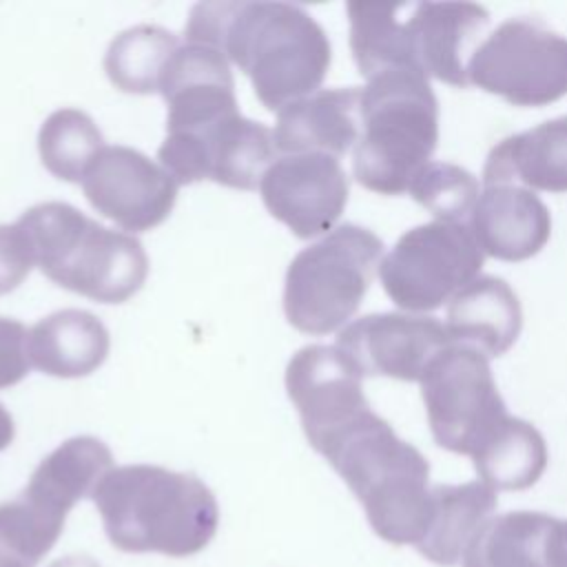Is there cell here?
Segmentation results:
<instances>
[{
	"label": "cell",
	"mask_w": 567,
	"mask_h": 567,
	"mask_svg": "<svg viewBox=\"0 0 567 567\" xmlns=\"http://www.w3.org/2000/svg\"><path fill=\"white\" fill-rule=\"evenodd\" d=\"M186 42L217 49L244 75L268 111H281L323 82L330 40L321 24L290 2H199L190 9Z\"/></svg>",
	"instance_id": "1"
},
{
	"label": "cell",
	"mask_w": 567,
	"mask_h": 567,
	"mask_svg": "<svg viewBox=\"0 0 567 567\" xmlns=\"http://www.w3.org/2000/svg\"><path fill=\"white\" fill-rule=\"evenodd\" d=\"M104 532L126 554H199L219 525L215 494L195 474L159 465L111 467L93 492Z\"/></svg>",
	"instance_id": "2"
},
{
	"label": "cell",
	"mask_w": 567,
	"mask_h": 567,
	"mask_svg": "<svg viewBox=\"0 0 567 567\" xmlns=\"http://www.w3.org/2000/svg\"><path fill=\"white\" fill-rule=\"evenodd\" d=\"M315 452L346 481L379 538L416 547L430 523L432 487L430 465L414 445L370 410Z\"/></svg>",
	"instance_id": "3"
},
{
	"label": "cell",
	"mask_w": 567,
	"mask_h": 567,
	"mask_svg": "<svg viewBox=\"0 0 567 567\" xmlns=\"http://www.w3.org/2000/svg\"><path fill=\"white\" fill-rule=\"evenodd\" d=\"M35 266L58 286L100 303H124L148 277V255L128 233L106 228L66 202H42L18 221Z\"/></svg>",
	"instance_id": "4"
},
{
	"label": "cell",
	"mask_w": 567,
	"mask_h": 567,
	"mask_svg": "<svg viewBox=\"0 0 567 567\" xmlns=\"http://www.w3.org/2000/svg\"><path fill=\"white\" fill-rule=\"evenodd\" d=\"M439 142V102L427 75L388 71L361 89V131L352 153L354 179L381 195H403L430 164Z\"/></svg>",
	"instance_id": "5"
},
{
	"label": "cell",
	"mask_w": 567,
	"mask_h": 567,
	"mask_svg": "<svg viewBox=\"0 0 567 567\" xmlns=\"http://www.w3.org/2000/svg\"><path fill=\"white\" fill-rule=\"evenodd\" d=\"M381 257L383 241L357 224L337 226L299 250L284 281L288 323L306 334L339 330L359 310Z\"/></svg>",
	"instance_id": "6"
},
{
	"label": "cell",
	"mask_w": 567,
	"mask_h": 567,
	"mask_svg": "<svg viewBox=\"0 0 567 567\" xmlns=\"http://www.w3.org/2000/svg\"><path fill=\"white\" fill-rule=\"evenodd\" d=\"M275 153L272 131L244 117L239 109H230L168 126L157 159L177 184L213 179L221 186L252 190L275 162Z\"/></svg>",
	"instance_id": "7"
},
{
	"label": "cell",
	"mask_w": 567,
	"mask_h": 567,
	"mask_svg": "<svg viewBox=\"0 0 567 567\" xmlns=\"http://www.w3.org/2000/svg\"><path fill=\"white\" fill-rule=\"evenodd\" d=\"M483 259L467 224L434 219L399 237L381 259L379 277L385 295L399 308L425 312L450 303L474 281Z\"/></svg>",
	"instance_id": "8"
},
{
	"label": "cell",
	"mask_w": 567,
	"mask_h": 567,
	"mask_svg": "<svg viewBox=\"0 0 567 567\" xmlns=\"http://www.w3.org/2000/svg\"><path fill=\"white\" fill-rule=\"evenodd\" d=\"M470 84L514 106H543L567 93V38L538 18L498 24L467 64Z\"/></svg>",
	"instance_id": "9"
},
{
	"label": "cell",
	"mask_w": 567,
	"mask_h": 567,
	"mask_svg": "<svg viewBox=\"0 0 567 567\" xmlns=\"http://www.w3.org/2000/svg\"><path fill=\"white\" fill-rule=\"evenodd\" d=\"M421 394L436 445L472 456L507 416L489 361L478 350L452 343L425 370Z\"/></svg>",
	"instance_id": "10"
},
{
	"label": "cell",
	"mask_w": 567,
	"mask_h": 567,
	"mask_svg": "<svg viewBox=\"0 0 567 567\" xmlns=\"http://www.w3.org/2000/svg\"><path fill=\"white\" fill-rule=\"evenodd\" d=\"M173 175L137 148L104 146L82 177L89 204L131 233L159 226L177 199Z\"/></svg>",
	"instance_id": "11"
},
{
	"label": "cell",
	"mask_w": 567,
	"mask_h": 567,
	"mask_svg": "<svg viewBox=\"0 0 567 567\" xmlns=\"http://www.w3.org/2000/svg\"><path fill=\"white\" fill-rule=\"evenodd\" d=\"M450 346L439 319L403 312L365 315L337 337V348L361 377L401 381H421L430 363Z\"/></svg>",
	"instance_id": "12"
},
{
	"label": "cell",
	"mask_w": 567,
	"mask_h": 567,
	"mask_svg": "<svg viewBox=\"0 0 567 567\" xmlns=\"http://www.w3.org/2000/svg\"><path fill=\"white\" fill-rule=\"evenodd\" d=\"M361 379L337 346L315 343L292 354L286 368V392L312 450L372 410Z\"/></svg>",
	"instance_id": "13"
},
{
	"label": "cell",
	"mask_w": 567,
	"mask_h": 567,
	"mask_svg": "<svg viewBox=\"0 0 567 567\" xmlns=\"http://www.w3.org/2000/svg\"><path fill=\"white\" fill-rule=\"evenodd\" d=\"M268 213L297 237L332 230L348 202V175L326 153H297L275 159L259 182Z\"/></svg>",
	"instance_id": "14"
},
{
	"label": "cell",
	"mask_w": 567,
	"mask_h": 567,
	"mask_svg": "<svg viewBox=\"0 0 567 567\" xmlns=\"http://www.w3.org/2000/svg\"><path fill=\"white\" fill-rule=\"evenodd\" d=\"M489 13L474 2H410L408 29L416 64L452 86H470L467 64Z\"/></svg>",
	"instance_id": "15"
},
{
	"label": "cell",
	"mask_w": 567,
	"mask_h": 567,
	"mask_svg": "<svg viewBox=\"0 0 567 567\" xmlns=\"http://www.w3.org/2000/svg\"><path fill=\"white\" fill-rule=\"evenodd\" d=\"M483 255L523 261L540 252L551 233V217L538 195L518 184H489L467 219Z\"/></svg>",
	"instance_id": "16"
},
{
	"label": "cell",
	"mask_w": 567,
	"mask_h": 567,
	"mask_svg": "<svg viewBox=\"0 0 567 567\" xmlns=\"http://www.w3.org/2000/svg\"><path fill=\"white\" fill-rule=\"evenodd\" d=\"M361 131V89H319L286 104L277 113L275 146L284 155L326 153L343 155Z\"/></svg>",
	"instance_id": "17"
},
{
	"label": "cell",
	"mask_w": 567,
	"mask_h": 567,
	"mask_svg": "<svg viewBox=\"0 0 567 567\" xmlns=\"http://www.w3.org/2000/svg\"><path fill=\"white\" fill-rule=\"evenodd\" d=\"M520 326V301L501 277L478 275L447 306L450 341L478 350L487 359L505 354L516 343Z\"/></svg>",
	"instance_id": "18"
},
{
	"label": "cell",
	"mask_w": 567,
	"mask_h": 567,
	"mask_svg": "<svg viewBox=\"0 0 567 567\" xmlns=\"http://www.w3.org/2000/svg\"><path fill=\"white\" fill-rule=\"evenodd\" d=\"M106 326L89 310L64 308L29 328L27 352L33 368L44 374L75 379L95 372L109 354Z\"/></svg>",
	"instance_id": "19"
},
{
	"label": "cell",
	"mask_w": 567,
	"mask_h": 567,
	"mask_svg": "<svg viewBox=\"0 0 567 567\" xmlns=\"http://www.w3.org/2000/svg\"><path fill=\"white\" fill-rule=\"evenodd\" d=\"M111 467L113 454L106 443L95 436H73L40 461L22 496L49 516L66 520L73 505L93 496Z\"/></svg>",
	"instance_id": "20"
},
{
	"label": "cell",
	"mask_w": 567,
	"mask_h": 567,
	"mask_svg": "<svg viewBox=\"0 0 567 567\" xmlns=\"http://www.w3.org/2000/svg\"><path fill=\"white\" fill-rule=\"evenodd\" d=\"M485 186L518 184L567 193V115L538 124L496 144L483 168Z\"/></svg>",
	"instance_id": "21"
},
{
	"label": "cell",
	"mask_w": 567,
	"mask_h": 567,
	"mask_svg": "<svg viewBox=\"0 0 567 567\" xmlns=\"http://www.w3.org/2000/svg\"><path fill=\"white\" fill-rule=\"evenodd\" d=\"M496 492L483 481L463 485H434L432 514L416 551L434 565L454 567L463 560L476 532L492 518Z\"/></svg>",
	"instance_id": "22"
},
{
	"label": "cell",
	"mask_w": 567,
	"mask_h": 567,
	"mask_svg": "<svg viewBox=\"0 0 567 567\" xmlns=\"http://www.w3.org/2000/svg\"><path fill=\"white\" fill-rule=\"evenodd\" d=\"M410 2H348L350 49L363 78L372 80L388 71H421L414 58L410 29ZM423 73V71H421Z\"/></svg>",
	"instance_id": "23"
},
{
	"label": "cell",
	"mask_w": 567,
	"mask_h": 567,
	"mask_svg": "<svg viewBox=\"0 0 567 567\" xmlns=\"http://www.w3.org/2000/svg\"><path fill=\"white\" fill-rule=\"evenodd\" d=\"M470 458L481 481L494 492H518L543 476L549 454L543 434L532 423L507 414Z\"/></svg>",
	"instance_id": "24"
},
{
	"label": "cell",
	"mask_w": 567,
	"mask_h": 567,
	"mask_svg": "<svg viewBox=\"0 0 567 567\" xmlns=\"http://www.w3.org/2000/svg\"><path fill=\"white\" fill-rule=\"evenodd\" d=\"M556 518L543 512L492 516L463 554V567H547V540Z\"/></svg>",
	"instance_id": "25"
},
{
	"label": "cell",
	"mask_w": 567,
	"mask_h": 567,
	"mask_svg": "<svg viewBox=\"0 0 567 567\" xmlns=\"http://www.w3.org/2000/svg\"><path fill=\"white\" fill-rule=\"evenodd\" d=\"M179 47L173 31L157 24H137L115 35L104 55V71L124 93H157L162 71Z\"/></svg>",
	"instance_id": "26"
},
{
	"label": "cell",
	"mask_w": 567,
	"mask_h": 567,
	"mask_svg": "<svg viewBox=\"0 0 567 567\" xmlns=\"http://www.w3.org/2000/svg\"><path fill=\"white\" fill-rule=\"evenodd\" d=\"M104 146L97 124L80 109L53 111L38 133V153L44 168L64 182H82Z\"/></svg>",
	"instance_id": "27"
},
{
	"label": "cell",
	"mask_w": 567,
	"mask_h": 567,
	"mask_svg": "<svg viewBox=\"0 0 567 567\" xmlns=\"http://www.w3.org/2000/svg\"><path fill=\"white\" fill-rule=\"evenodd\" d=\"M64 520H58L24 496L0 503V567H35L58 543Z\"/></svg>",
	"instance_id": "28"
},
{
	"label": "cell",
	"mask_w": 567,
	"mask_h": 567,
	"mask_svg": "<svg viewBox=\"0 0 567 567\" xmlns=\"http://www.w3.org/2000/svg\"><path fill=\"white\" fill-rule=\"evenodd\" d=\"M436 219L467 224L478 202V179L450 162H430L414 177L408 190Z\"/></svg>",
	"instance_id": "29"
},
{
	"label": "cell",
	"mask_w": 567,
	"mask_h": 567,
	"mask_svg": "<svg viewBox=\"0 0 567 567\" xmlns=\"http://www.w3.org/2000/svg\"><path fill=\"white\" fill-rule=\"evenodd\" d=\"M35 266L27 235L18 224H0V295L16 290Z\"/></svg>",
	"instance_id": "30"
},
{
	"label": "cell",
	"mask_w": 567,
	"mask_h": 567,
	"mask_svg": "<svg viewBox=\"0 0 567 567\" xmlns=\"http://www.w3.org/2000/svg\"><path fill=\"white\" fill-rule=\"evenodd\" d=\"M29 330L18 319L0 317V390L18 385L31 368L27 352Z\"/></svg>",
	"instance_id": "31"
},
{
	"label": "cell",
	"mask_w": 567,
	"mask_h": 567,
	"mask_svg": "<svg viewBox=\"0 0 567 567\" xmlns=\"http://www.w3.org/2000/svg\"><path fill=\"white\" fill-rule=\"evenodd\" d=\"M547 567H567V520L556 518L547 540Z\"/></svg>",
	"instance_id": "32"
},
{
	"label": "cell",
	"mask_w": 567,
	"mask_h": 567,
	"mask_svg": "<svg viewBox=\"0 0 567 567\" xmlns=\"http://www.w3.org/2000/svg\"><path fill=\"white\" fill-rule=\"evenodd\" d=\"M16 436V423L13 416L9 414V410L0 403V452L7 450L13 443Z\"/></svg>",
	"instance_id": "33"
},
{
	"label": "cell",
	"mask_w": 567,
	"mask_h": 567,
	"mask_svg": "<svg viewBox=\"0 0 567 567\" xmlns=\"http://www.w3.org/2000/svg\"><path fill=\"white\" fill-rule=\"evenodd\" d=\"M49 567H100L91 556L84 554H73V556H64L53 560Z\"/></svg>",
	"instance_id": "34"
}]
</instances>
